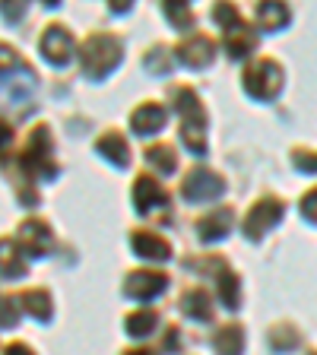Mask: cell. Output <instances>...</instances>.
<instances>
[{"instance_id":"obj_34","label":"cell","mask_w":317,"mask_h":355,"mask_svg":"<svg viewBox=\"0 0 317 355\" xmlns=\"http://www.w3.org/2000/svg\"><path fill=\"white\" fill-rule=\"evenodd\" d=\"M127 355H153V352H143V349H140V352H127Z\"/></svg>"},{"instance_id":"obj_13","label":"cell","mask_w":317,"mask_h":355,"mask_svg":"<svg viewBox=\"0 0 317 355\" xmlns=\"http://www.w3.org/2000/svg\"><path fill=\"white\" fill-rule=\"evenodd\" d=\"M96 149L108 159V162H114V165H127L130 162V146H127V140L121 137L118 130H108V133H102L96 140Z\"/></svg>"},{"instance_id":"obj_12","label":"cell","mask_w":317,"mask_h":355,"mask_svg":"<svg viewBox=\"0 0 317 355\" xmlns=\"http://www.w3.org/2000/svg\"><path fill=\"white\" fill-rule=\"evenodd\" d=\"M165 108L162 105H140V108L133 111L130 118V127L133 133H140V137H149V133H159L165 127Z\"/></svg>"},{"instance_id":"obj_19","label":"cell","mask_w":317,"mask_h":355,"mask_svg":"<svg viewBox=\"0 0 317 355\" xmlns=\"http://www.w3.org/2000/svg\"><path fill=\"white\" fill-rule=\"evenodd\" d=\"M22 304H26V311H29L32 318H38V320L51 318V295H48V292H42V288L26 292V295H22Z\"/></svg>"},{"instance_id":"obj_29","label":"cell","mask_w":317,"mask_h":355,"mask_svg":"<svg viewBox=\"0 0 317 355\" xmlns=\"http://www.w3.org/2000/svg\"><path fill=\"white\" fill-rule=\"evenodd\" d=\"M295 165L302 171H317V153H295Z\"/></svg>"},{"instance_id":"obj_18","label":"cell","mask_w":317,"mask_h":355,"mask_svg":"<svg viewBox=\"0 0 317 355\" xmlns=\"http://www.w3.org/2000/svg\"><path fill=\"white\" fill-rule=\"evenodd\" d=\"M216 352L219 355H241L244 352L241 327H222V330L216 333Z\"/></svg>"},{"instance_id":"obj_23","label":"cell","mask_w":317,"mask_h":355,"mask_svg":"<svg viewBox=\"0 0 317 355\" xmlns=\"http://www.w3.org/2000/svg\"><path fill=\"white\" fill-rule=\"evenodd\" d=\"M146 162L155 165L159 171H165V175H171L175 165H178V159H175V153H171L169 146H149L146 149Z\"/></svg>"},{"instance_id":"obj_15","label":"cell","mask_w":317,"mask_h":355,"mask_svg":"<svg viewBox=\"0 0 317 355\" xmlns=\"http://www.w3.org/2000/svg\"><path fill=\"white\" fill-rule=\"evenodd\" d=\"M225 48H229L232 58H244V54L254 51V32H248L238 22V26H232V29H225Z\"/></svg>"},{"instance_id":"obj_31","label":"cell","mask_w":317,"mask_h":355,"mask_svg":"<svg viewBox=\"0 0 317 355\" xmlns=\"http://www.w3.org/2000/svg\"><path fill=\"white\" fill-rule=\"evenodd\" d=\"M146 64L155 67V70H165V67H169V60H165V51H155V58H149Z\"/></svg>"},{"instance_id":"obj_7","label":"cell","mask_w":317,"mask_h":355,"mask_svg":"<svg viewBox=\"0 0 317 355\" xmlns=\"http://www.w3.org/2000/svg\"><path fill=\"white\" fill-rule=\"evenodd\" d=\"M165 286H169V279H165L162 273H153V270H137V273L127 276L124 292L130 298H153V295H159V292H165Z\"/></svg>"},{"instance_id":"obj_4","label":"cell","mask_w":317,"mask_h":355,"mask_svg":"<svg viewBox=\"0 0 317 355\" xmlns=\"http://www.w3.org/2000/svg\"><path fill=\"white\" fill-rule=\"evenodd\" d=\"M222 191H225L222 178L209 168H194L191 175L185 178V184H181V193H185L187 200H194V203H200V200H213V197H219Z\"/></svg>"},{"instance_id":"obj_28","label":"cell","mask_w":317,"mask_h":355,"mask_svg":"<svg viewBox=\"0 0 317 355\" xmlns=\"http://www.w3.org/2000/svg\"><path fill=\"white\" fill-rule=\"evenodd\" d=\"M302 213L308 216L311 222H317V187H314V191L308 193V197L302 200Z\"/></svg>"},{"instance_id":"obj_33","label":"cell","mask_w":317,"mask_h":355,"mask_svg":"<svg viewBox=\"0 0 317 355\" xmlns=\"http://www.w3.org/2000/svg\"><path fill=\"white\" fill-rule=\"evenodd\" d=\"M10 140H13V130H10V127H7V124H0V149L7 146V143H10Z\"/></svg>"},{"instance_id":"obj_14","label":"cell","mask_w":317,"mask_h":355,"mask_svg":"<svg viewBox=\"0 0 317 355\" xmlns=\"http://www.w3.org/2000/svg\"><path fill=\"white\" fill-rule=\"evenodd\" d=\"M197 229H200V238H203V241H219V238L232 229V209L219 207V209H213V213H207L200 219Z\"/></svg>"},{"instance_id":"obj_1","label":"cell","mask_w":317,"mask_h":355,"mask_svg":"<svg viewBox=\"0 0 317 355\" xmlns=\"http://www.w3.org/2000/svg\"><path fill=\"white\" fill-rule=\"evenodd\" d=\"M121 54H124V44L118 35L102 32V35H92L86 44L80 48V64L83 73L98 80V76H108L114 67L121 64Z\"/></svg>"},{"instance_id":"obj_21","label":"cell","mask_w":317,"mask_h":355,"mask_svg":"<svg viewBox=\"0 0 317 355\" xmlns=\"http://www.w3.org/2000/svg\"><path fill=\"white\" fill-rule=\"evenodd\" d=\"M219 295H222V302L229 304V308H238V302H241V292H238V276L232 273L225 263L219 266Z\"/></svg>"},{"instance_id":"obj_11","label":"cell","mask_w":317,"mask_h":355,"mask_svg":"<svg viewBox=\"0 0 317 355\" xmlns=\"http://www.w3.org/2000/svg\"><path fill=\"white\" fill-rule=\"evenodd\" d=\"M213 42L207 35H191L185 44H178V60H185L187 67H207L213 60Z\"/></svg>"},{"instance_id":"obj_20","label":"cell","mask_w":317,"mask_h":355,"mask_svg":"<svg viewBox=\"0 0 317 355\" xmlns=\"http://www.w3.org/2000/svg\"><path fill=\"white\" fill-rule=\"evenodd\" d=\"M257 22L264 26V29H280V26H286L289 22V10L282 7V3H260L257 7Z\"/></svg>"},{"instance_id":"obj_5","label":"cell","mask_w":317,"mask_h":355,"mask_svg":"<svg viewBox=\"0 0 317 355\" xmlns=\"http://www.w3.org/2000/svg\"><path fill=\"white\" fill-rule=\"evenodd\" d=\"M280 219H282V203L266 197V200H260L257 207H251V213L244 219V232H248V238H260L264 232L273 229Z\"/></svg>"},{"instance_id":"obj_9","label":"cell","mask_w":317,"mask_h":355,"mask_svg":"<svg viewBox=\"0 0 317 355\" xmlns=\"http://www.w3.org/2000/svg\"><path fill=\"white\" fill-rule=\"evenodd\" d=\"M19 241H22V248H26V254L42 257V254L51 248V229H48L42 219H29L19 229Z\"/></svg>"},{"instance_id":"obj_17","label":"cell","mask_w":317,"mask_h":355,"mask_svg":"<svg viewBox=\"0 0 317 355\" xmlns=\"http://www.w3.org/2000/svg\"><path fill=\"white\" fill-rule=\"evenodd\" d=\"M181 308H185V314L187 318H194V320H209V295L203 292V288H191L185 298H181Z\"/></svg>"},{"instance_id":"obj_26","label":"cell","mask_w":317,"mask_h":355,"mask_svg":"<svg viewBox=\"0 0 317 355\" xmlns=\"http://www.w3.org/2000/svg\"><path fill=\"white\" fill-rule=\"evenodd\" d=\"M13 67H19L16 51L10 48V44H0V73H7V70H13Z\"/></svg>"},{"instance_id":"obj_24","label":"cell","mask_w":317,"mask_h":355,"mask_svg":"<svg viewBox=\"0 0 317 355\" xmlns=\"http://www.w3.org/2000/svg\"><path fill=\"white\" fill-rule=\"evenodd\" d=\"M165 13H169V19L175 22L178 29H191L194 26V13H191V7L187 3H165Z\"/></svg>"},{"instance_id":"obj_6","label":"cell","mask_w":317,"mask_h":355,"mask_svg":"<svg viewBox=\"0 0 317 355\" xmlns=\"http://www.w3.org/2000/svg\"><path fill=\"white\" fill-rule=\"evenodd\" d=\"M42 54L51 64H67L70 54H74V35L64 29V26H51V29L42 35Z\"/></svg>"},{"instance_id":"obj_30","label":"cell","mask_w":317,"mask_h":355,"mask_svg":"<svg viewBox=\"0 0 317 355\" xmlns=\"http://www.w3.org/2000/svg\"><path fill=\"white\" fill-rule=\"evenodd\" d=\"M0 10H3V16H7V19H19V13L26 7H19V3H0Z\"/></svg>"},{"instance_id":"obj_3","label":"cell","mask_w":317,"mask_h":355,"mask_svg":"<svg viewBox=\"0 0 317 355\" xmlns=\"http://www.w3.org/2000/svg\"><path fill=\"white\" fill-rule=\"evenodd\" d=\"M244 89L248 96L254 98H273L282 89V70L273 60H254L248 70H244Z\"/></svg>"},{"instance_id":"obj_27","label":"cell","mask_w":317,"mask_h":355,"mask_svg":"<svg viewBox=\"0 0 317 355\" xmlns=\"http://www.w3.org/2000/svg\"><path fill=\"white\" fill-rule=\"evenodd\" d=\"M295 343H298V336L289 330V327H282V330L273 333V346H276V349H292Z\"/></svg>"},{"instance_id":"obj_16","label":"cell","mask_w":317,"mask_h":355,"mask_svg":"<svg viewBox=\"0 0 317 355\" xmlns=\"http://www.w3.org/2000/svg\"><path fill=\"white\" fill-rule=\"evenodd\" d=\"M26 273V260L13 241H0V276H22Z\"/></svg>"},{"instance_id":"obj_8","label":"cell","mask_w":317,"mask_h":355,"mask_svg":"<svg viewBox=\"0 0 317 355\" xmlns=\"http://www.w3.org/2000/svg\"><path fill=\"white\" fill-rule=\"evenodd\" d=\"M165 191L159 181H153V178H137V184H133V207H137V213H149V209H159L165 207Z\"/></svg>"},{"instance_id":"obj_22","label":"cell","mask_w":317,"mask_h":355,"mask_svg":"<svg viewBox=\"0 0 317 355\" xmlns=\"http://www.w3.org/2000/svg\"><path fill=\"white\" fill-rule=\"evenodd\" d=\"M155 330V314L153 311H133L130 318H127V333L130 336H149V333Z\"/></svg>"},{"instance_id":"obj_10","label":"cell","mask_w":317,"mask_h":355,"mask_svg":"<svg viewBox=\"0 0 317 355\" xmlns=\"http://www.w3.org/2000/svg\"><path fill=\"white\" fill-rule=\"evenodd\" d=\"M130 244H133V251L140 254L143 260H169L171 257V244L165 241V238L153 235V232H133L130 235Z\"/></svg>"},{"instance_id":"obj_32","label":"cell","mask_w":317,"mask_h":355,"mask_svg":"<svg viewBox=\"0 0 317 355\" xmlns=\"http://www.w3.org/2000/svg\"><path fill=\"white\" fill-rule=\"evenodd\" d=\"M3 355H32V349H26L22 343H13V346H7V352Z\"/></svg>"},{"instance_id":"obj_25","label":"cell","mask_w":317,"mask_h":355,"mask_svg":"<svg viewBox=\"0 0 317 355\" xmlns=\"http://www.w3.org/2000/svg\"><path fill=\"white\" fill-rule=\"evenodd\" d=\"M16 298L10 295H0V327H13L19 320V308H16Z\"/></svg>"},{"instance_id":"obj_2","label":"cell","mask_w":317,"mask_h":355,"mask_svg":"<svg viewBox=\"0 0 317 355\" xmlns=\"http://www.w3.org/2000/svg\"><path fill=\"white\" fill-rule=\"evenodd\" d=\"M22 168L32 178H54L58 175V165L51 159V130L48 127H35L29 133V146L22 153Z\"/></svg>"}]
</instances>
